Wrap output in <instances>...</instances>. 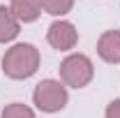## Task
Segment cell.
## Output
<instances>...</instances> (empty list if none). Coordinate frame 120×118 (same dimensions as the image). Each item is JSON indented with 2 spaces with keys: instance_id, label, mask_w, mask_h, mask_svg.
<instances>
[{
  "instance_id": "obj_8",
  "label": "cell",
  "mask_w": 120,
  "mask_h": 118,
  "mask_svg": "<svg viewBox=\"0 0 120 118\" xmlns=\"http://www.w3.org/2000/svg\"><path fill=\"white\" fill-rule=\"evenodd\" d=\"M39 7L44 9L46 14L62 16L74 7V0H39Z\"/></svg>"
},
{
  "instance_id": "obj_9",
  "label": "cell",
  "mask_w": 120,
  "mask_h": 118,
  "mask_svg": "<svg viewBox=\"0 0 120 118\" xmlns=\"http://www.w3.org/2000/svg\"><path fill=\"white\" fill-rule=\"evenodd\" d=\"M0 118H35V114H32L30 106L14 102V104H9V106H5V111H2Z\"/></svg>"
},
{
  "instance_id": "obj_3",
  "label": "cell",
  "mask_w": 120,
  "mask_h": 118,
  "mask_svg": "<svg viewBox=\"0 0 120 118\" xmlns=\"http://www.w3.org/2000/svg\"><path fill=\"white\" fill-rule=\"evenodd\" d=\"M32 102L39 111L56 114L60 109H65V104H67V88L60 81L46 79L42 83H37V88L32 93Z\"/></svg>"
},
{
  "instance_id": "obj_2",
  "label": "cell",
  "mask_w": 120,
  "mask_h": 118,
  "mask_svg": "<svg viewBox=\"0 0 120 118\" xmlns=\"http://www.w3.org/2000/svg\"><path fill=\"white\" fill-rule=\"evenodd\" d=\"M92 74H95L92 63L83 53H72V56H67V58L62 60V65H60L62 81L67 86H72V88H86L90 81H92Z\"/></svg>"
},
{
  "instance_id": "obj_10",
  "label": "cell",
  "mask_w": 120,
  "mask_h": 118,
  "mask_svg": "<svg viewBox=\"0 0 120 118\" xmlns=\"http://www.w3.org/2000/svg\"><path fill=\"white\" fill-rule=\"evenodd\" d=\"M106 118H120V100H113L106 106Z\"/></svg>"
},
{
  "instance_id": "obj_6",
  "label": "cell",
  "mask_w": 120,
  "mask_h": 118,
  "mask_svg": "<svg viewBox=\"0 0 120 118\" xmlns=\"http://www.w3.org/2000/svg\"><path fill=\"white\" fill-rule=\"evenodd\" d=\"M39 0H12V5H9V12L14 14V19L21 23H32V21H37V16H39Z\"/></svg>"
},
{
  "instance_id": "obj_7",
  "label": "cell",
  "mask_w": 120,
  "mask_h": 118,
  "mask_svg": "<svg viewBox=\"0 0 120 118\" xmlns=\"http://www.w3.org/2000/svg\"><path fill=\"white\" fill-rule=\"evenodd\" d=\"M19 35V21L9 12V7H0V42H12Z\"/></svg>"
},
{
  "instance_id": "obj_5",
  "label": "cell",
  "mask_w": 120,
  "mask_h": 118,
  "mask_svg": "<svg viewBox=\"0 0 120 118\" xmlns=\"http://www.w3.org/2000/svg\"><path fill=\"white\" fill-rule=\"evenodd\" d=\"M97 53L106 63H120V30H106L97 42Z\"/></svg>"
},
{
  "instance_id": "obj_4",
  "label": "cell",
  "mask_w": 120,
  "mask_h": 118,
  "mask_svg": "<svg viewBox=\"0 0 120 118\" xmlns=\"http://www.w3.org/2000/svg\"><path fill=\"white\" fill-rule=\"evenodd\" d=\"M46 39L58 51H69V49H74L76 39H79V32H76V28L69 21H56V23L49 26Z\"/></svg>"
},
{
  "instance_id": "obj_1",
  "label": "cell",
  "mask_w": 120,
  "mask_h": 118,
  "mask_svg": "<svg viewBox=\"0 0 120 118\" xmlns=\"http://www.w3.org/2000/svg\"><path fill=\"white\" fill-rule=\"evenodd\" d=\"M39 67V51L32 44H14L2 58V70L9 79H28Z\"/></svg>"
}]
</instances>
